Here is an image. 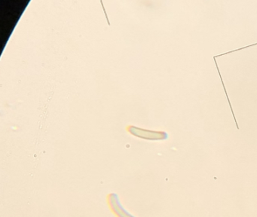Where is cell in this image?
I'll return each instance as SVG.
<instances>
[{
    "instance_id": "cell-1",
    "label": "cell",
    "mask_w": 257,
    "mask_h": 217,
    "mask_svg": "<svg viewBox=\"0 0 257 217\" xmlns=\"http://www.w3.org/2000/svg\"><path fill=\"white\" fill-rule=\"evenodd\" d=\"M108 204H109L112 212L117 217H134L129 215L125 210L122 209L115 194H110L108 196Z\"/></svg>"
}]
</instances>
